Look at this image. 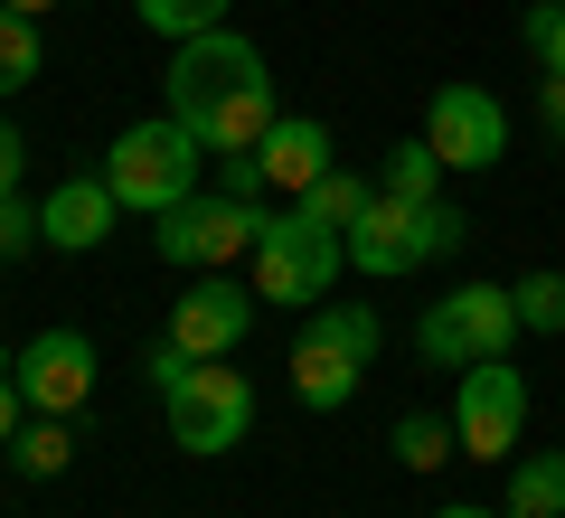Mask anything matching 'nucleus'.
Instances as JSON below:
<instances>
[{"instance_id":"obj_17","label":"nucleus","mask_w":565,"mask_h":518,"mask_svg":"<svg viewBox=\"0 0 565 518\" xmlns=\"http://www.w3.org/2000/svg\"><path fill=\"white\" fill-rule=\"evenodd\" d=\"M226 10L236 0H132V20L151 39H207V29H226Z\"/></svg>"},{"instance_id":"obj_10","label":"nucleus","mask_w":565,"mask_h":518,"mask_svg":"<svg viewBox=\"0 0 565 518\" xmlns=\"http://www.w3.org/2000/svg\"><path fill=\"white\" fill-rule=\"evenodd\" d=\"M424 141L444 151V170H500L509 160V104L490 95V85H434Z\"/></svg>"},{"instance_id":"obj_14","label":"nucleus","mask_w":565,"mask_h":518,"mask_svg":"<svg viewBox=\"0 0 565 518\" xmlns=\"http://www.w3.org/2000/svg\"><path fill=\"white\" fill-rule=\"evenodd\" d=\"M255 160H264V189H292V199H302L311 180L340 170V160H330V133H321V123H302V114H274V133L255 141Z\"/></svg>"},{"instance_id":"obj_1","label":"nucleus","mask_w":565,"mask_h":518,"mask_svg":"<svg viewBox=\"0 0 565 518\" xmlns=\"http://www.w3.org/2000/svg\"><path fill=\"white\" fill-rule=\"evenodd\" d=\"M170 114L207 141V151H255L274 133V66H264L255 39L236 29H207V39H180L170 57Z\"/></svg>"},{"instance_id":"obj_29","label":"nucleus","mask_w":565,"mask_h":518,"mask_svg":"<svg viewBox=\"0 0 565 518\" xmlns=\"http://www.w3.org/2000/svg\"><path fill=\"white\" fill-rule=\"evenodd\" d=\"M434 518H500V509H471V499H452V509H434Z\"/></svg>"},{"instance_id":"obj_25","label":"nucleus","mask_w":565,"mask_h":518,"mask_svg":"<svg viewBox=\"0 0 565 518\" xmlns=\"http://www.w3.org/2000/svg\"><path fill=\"white\" fill-rule=\"evenodd\" d=\"M217 189L226 199H264V160L255 151H217Z\"/></svg>"},{"instance_id":"obj_12","label":"nucleus","mask_w":565,"mask_h":518,"mask_svg":"<svg viewBox=\"0 0 565 518\" xmlns=\"http://www.w3.org/2000/svg\"><path fill=\"white\" fill-rule=\"evenodd\" d=\"M20 397H29V415H76L95 397V339L85 330H39L20 349Z\"/></svg>"},{"instance_id":"obj_16","label":"nucleus","mask_w":565,"mask_h":518,"mask_svg":"<svg viewBox=\"0 0 565 518\" xmlns=\"http://www.w3.org/2000/svg\"><path fill=\"white\" fill-rule=\"evenodd\" d=\"M367 199H377V180H359V170H330V180H311L302 199H292V218L330 226V236H349V226L367 218Z\"/></svg>"},{"instance_id":"obj_20","label":"nucleus","mask_w":565,"mask_h":518,"mask_svg":"<svg viewBox=\"0 0 565 518\" xmlns=\"http://www.w3.org/2000/svg\"><path fill=\"white\" fill-rule=\"evenodd\" d=\"M10 453H20V472H29V480H57L66 462H76V443H66V415H29Z\"/></svg>"},{"instance_id":"obj_23","label":"nucleus","mask_w":565,"mask_h":518,"mask_svg":"<svg viewBox=\"0 0 565 518\" xmlns=\"http://www.w3.org/2000/svg\"><path fill=\"white\" fill-rule=\"evenodd\" d=\"M519 39H527V57H537L546 76H565V0H537L519 20Z\"/></svg>"},{"instance_id":"obj_22","label":"nucleus","mask_w":565,"mask_h":518,"mask_svg":"<svg viewBox=\"0 0 565 518\" xmlns=\"http://www.w3.org/2000/svg\"><path fill=\"white\" fill-rule=\"evenodd\" d=\"M509 293H519V320H527L537 339H556V330H565V274H556V264H537V274H519Z\"/></svg>"},{"instance_id":"obj_4","label":"nucleus","mask_w":565,"mask_h":518,"mask_svg":"<svg viewBox=\"0 0 565 518\" xmlns=\"http://www.w3.org/2000/svg\"><path fill=\"white\" fill-rule=\"evenodd\" d=\"M199 151L207 141L189 133L180 114H151V123H132V133L104 151V189H114L122 208H141V218H170L180 199H199Z\"/></svg>"},{"instance_id":"obj_11","label":"nucleus","mask_w":565,"mask_h":518,"mask_svg":"<svg viewBox=\"0 0 565 518\" xmlns=\"http://www.w3.org/2000/svg\"><path fill=\"white\" fill-rule=\"evenodd\" d=\"M245 330H255V293L236 274H199L170 302V349H189V359H226V349H245Z\"/></svg>"},{"instance_id":"obj_18","label":"nucleus","mask_w":565,"mask_h":518,"mask_svg":"<svg viewBox=\"0 0 565 518\" xmlns=\"http://www.w3.org/2000/svg\"><path fill=\"white\" fill-rule=\"evenodd\" d=\"M377 189H396V199H444V151H434V141H396V151H386V170H377Z\"/></svg>"},{"instance_id":"obj_3","label":"nucleus","mask_w":565,"mask_h":518,"mask_svg":"<svg viewBox=\"0 0 565 518\" xmlns=\"http://www.w3.org/2000/svg\"><path fill=\"white\" fill-rule=\"evenodd\" d=\"M377 311L367 302H321V311L292 330V397L311 405V415H340L349 397H359L367 359H377Z\"/></svg>"},{"instance_id":"obj_9","label":"nucleus","mask_w":565,"mask_h":518,"mask_svg":"<svg viewBox=\"0 0 565 518\" xmlns=\"http://www.w3.org/2000/svg\"><path fill=\"white\" fill-rule=\"evenodd\" d=\"M519 434H527V378L509 359L462 368V387H452V443L471 462H519Z\"/></svg>"},{"instance_id":"obj_2","label":"nucleus","mask_w":565,"mask_h":518,"mask_svg":"<svg viewBox=\"0 0 565 518\" xmlns=\"http://www.w3.org/2000/svg\"><path fill=\"white\" fill-rule=\"evenodd\" d=\"M462 236H471V218L452 199H396V189H377L367 199V218L349 226V264L359 274H377V283H396V274H415V264H434V255H462Z\"/></svg>"},{"instance_id":"obj_30","label":"nucleus","mask_w":565,"mask_h":518,"mask_svg":"<svg viewBox=\"0 0 565 518\" xmlns=\"http://www.w3.org/2000/svg\"><path fill=\"white\" fill-rule=\"evenodd\" d=\"M0 10H29V20H47V10H57V0H0Z\"/></svg>"},{"instance_id":"obj_21","label":"nucleus","mask_w":565,"mask_h":518,"mask_svg":"<svg viewBox=\"0 0 565 518\" xmlns=\"http://www.w3.org/2000/svg\"><path fill=\"white\" fill-rule=\"evenodd\" d=\"M452 453H462V443H452V415H405L396 424V462L405 472H444Z\"/></svg>"},{"instance_id":"obj_7","label":"nucleus","mask_w":565,"mask_h":518,"mask_svg":"<svg viewBox=\"0 0 565 518\" xmlns=\"http://www.w3.org/2000/svg\"><path fill=\"white\" fill-rule=\"evenodd\" d=\"M245 264H255V302H302V311H321L340 264H349V245L330 226H311V218H264V236H255Z\"/></svg>"},{"instance_id":"obj_24","label":"nucleus","mask_w":565,"mask_h":518,"mask_svg":"<svg viewBox=\"0 0 565 518\" xmlns=\"http://www.w3.org/2000/svg\"><path fill=\"white\" fill-rule=\"evenodd\" d=\"M29 245H47L39 236V208H29V199H0V264H20Z\"/></svg>"},{"instance_id":"obj_27","label":"nucleus","mask_w":565,"mask_h":518,"mask_svg":"<svg viewBox=\"0 0 565 518\" xmlns=\"http://www.w3.org/2000/svg\"><path fill=\"white\" fill-rule=\"evenodd\" d=\"M20 170H29V141L20 123H0V199H20Z\"/></svg>"},{"instance_id":"obj_5","label":"nucleus","mask_w":565,"mask_h":518,"mask_svg":"<svg viewBox=\"0 0 565 518\" xmlns=\"http://www.w3.org/2000/svg\"><path fill=\"white\" fill-rule=\"evenodd\" d=\"M527 320H519V293H509V283H452L444 302H424V320H415V349L434 368H452V378H462V368H481V359H509V339H519Z\"/></svg>"},{"instance_id":"obj_8","label":"nucleus","mask_w":565,"mask_h":518,"mask_svg":"<svg viewBox=\"0 0 565 518\" xmlns=\"http://www.w3.org/2000/svg\"><path fill=\"white\" fill-rule=\"evenodd\" d=\"M161 405H170V443H180V453H236L245 424H255V387L226 359H199Z\"/></svg>"},{"instance_id":"obj_19","label":"nucleus","mask_w":565,"mask_h":518,"mask_svg":"<svg viewBox=\"0 0 565 518\" xmlns=\"http://www.w3.org/2000/svg\"><path fill=\"white\" fill-rule=\"evenodd\" d=\"M47 66V47H39V20L29 10H0V95H20L29 76Z\"/></svg>"},{"instance_id":"obj_28","label":"nucleus","mask_w":565,"mask_h":518,"mask_svg":"<svg viewBox=\"0 0 565 518\" xmlns=\"http://www.w3.org/2000/svg\"><path fill=\"white\" fill-rule=\"evenodd\" d=\"M537 123L565 141V76H537Z\"/></svg>"},{"instance_id":"obj_6","label":"nucleus","mask_w":565,"mask_h":518,"mask_svg":"<svg viewBox=\"0 0 565 518\" xmlns=\"http://www.w3.org/2000/svg\"><path fill=\"white\" fill-rule=\"evenodd\" d=\"M255 236H264V208L226 199V189H199V199H180L161 226H151L161 264H180V274H226V264L255 255Z\"/></svg>"},{"instance_id":"obj_26","label":"nucleus","mask_w":565,"mask_h":518,"mask_svg":"<svg viewBox=\"0 0 565 518\" xmlns=\"http://www.w3.org/2000/svg\"><path fill=\"white\" fill-rule=\"evenodd\" d=\"M20 415H29V397H20V368L0 359V453L20 443Z\"/></svg>"},{"instance_id":"obj_15","label":"nucleus","mask_w":565,"mask_h":518,"mask_svg":"<svg viewBox=\"0 0 565 518\" xmlns=\"http://www.w3.org/2000/svg\"><path fill=\"white\" fill-rule=\"evenodd\" d=\"M500 518H565V453H519Z\"/></svg>"},{"instance_id":"obj_13","label":"nucleus","mask_w":565,"mask_h":518,"mask_svg":"<svg viewBox=\"0 0 565 518\" xmlns=\"http://www.w3.org/2000/svg\"><path fill=\"white\" fill-rule=\"evenodd\" d=\"M114 218H122V199L104 180H57L39 199V236L57 245V255H95V245L114 236Z\"/></svg>"}]
</instances>
